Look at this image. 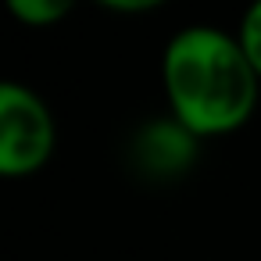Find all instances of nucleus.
<instances>
[{
	"label": "nucleus",
	"mask_w": 261,
	"mask_h": 261,
	"mask_svg": "<svg viewBox=\"0 0 261 261\" xmlns=\"http://www.w3.org/2000/svg\"><path fill=\"white\" fill-rule=\"evenodd\" d=\"M58 147V125L50 108L33 86L0 83V175L29 179Z\"/></svg>",
	"instance_id": "2"
},
{
	"label": "nucleus",
	"mask_w": 261,
	"mask_h": 261,
	"mask_svg": "<svg viewBox=\"0 0 261 261\" xmlns=\"http://www.w3.org/2000/svg\"><path fill=\"white\" fill-rule=\"evenodd\" d=\"M236 40H240V47H243V54H247V61H250L254 75L261 79V0L243 11L240 29H236Z\"/></svg>",
	"instance_id": "5"
},
{
	"label": "nucleus",
	"mask_w": 261,
	"mask_h": 261,
	"mask_svg": "<svg viewBox=\"0 0 261 261\" xmlns=\"http://www.w3.org/2000/svg\"><path fill=\"white\" fill-rule=\"evenodd\" d=\"M108 11H122V15H143V11H154L158 8V0H108L104 4Z\"/></svg>",
	"instance_id": "6"
},
{
	"label": "nucleus",
	"mask_w": 261,
	"mask_h": 261,
	"mask_svg": "<svg viewBox=\"0 0 261 261\" xmlns=\"http://www.w3.org/2000/svg\"><path fill=\"white\" fill-rule=\"evenodd\" d=\"M8 11L29 29H47V25H58L72 8L65 0H8Z\"/></svg>",
	"instance_id": "4"
},
{
	"label": "nucleus",
	"mask_w": 261,
	"mask_h": 261,
	"mask_svg": "<svg viewBox=\"0 0 261 261\" xmlns=\"http://www.w3.org/2000/svg\"><path fill=\"white\" fill-rule=\"evenodd\" d=\"M200 143L204 140L193 129H186L175 115H165V118L147 122L133 136L129 150H133V165L147 179H179L197 165Z\"/></svg>",
	"instance_id": "3"
},
{
	"label": "nucleus",
	"mask_w": 261,
	"mask_h": 261,
	"mask_svg": "<svg viewBox=\"0 0 261 261\" xmlns=\"http://www.w3.org/2000/svg\"><path fill=\"white\" fill-rule=\"evenodd\" d=\"M161 86L168 115L200 140L247 125L261 97V79L254 75L236 33L215 25H186L168 40L161 54Z\"/></svg>",
	"instance_id": "1"
}]
</instances>
